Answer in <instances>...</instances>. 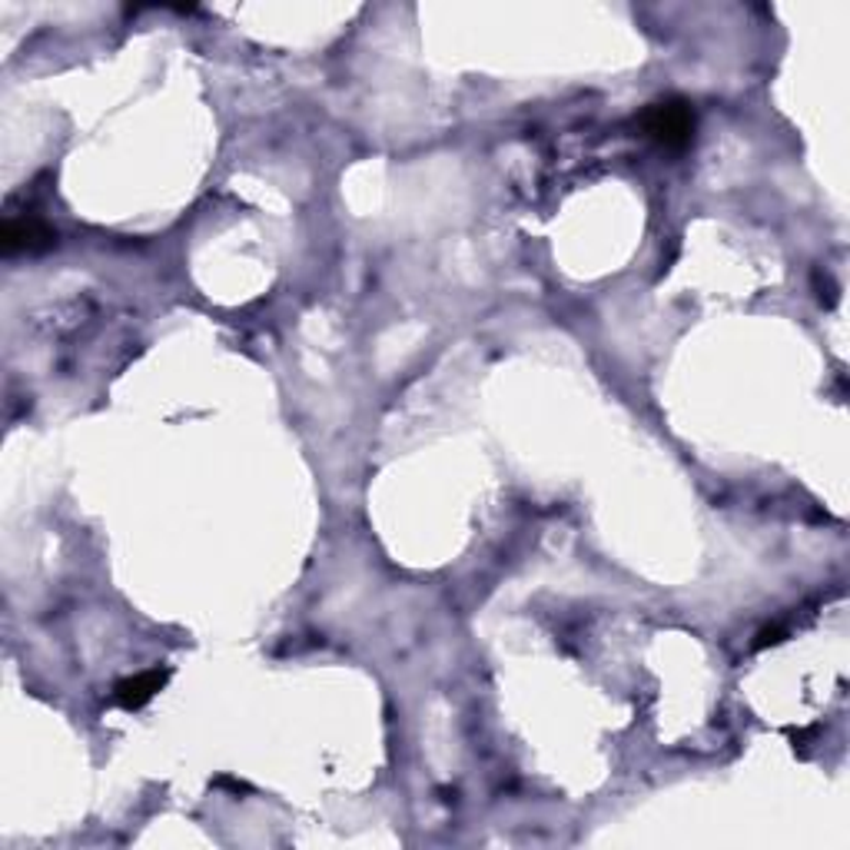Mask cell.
Masks as SVG:
<instances>
[{
	"label": "cell",
	"mask_w": 850,
	"mask_h": 850,
	"mask_svg": "<svg viewBox=\"0 0 850 850\" xmlns=\"http://www.w3.org/2000/svg\"><path fill=\"white\" fill-rule=\"evenodd\" d=\"M638 131L665 150H681L694 137V110L688 100L678 97L648 103L638 116Z\"/></svg>",
	"instance_id": "1"
},
{
	"label": "cell",
	"mask_w": 850,
	"mask_h": 850,
	"mask_svg": "<svg viewBox=\"0 0 850 850\" xmlns=\"http://www.w3.org/2000/svg\"><path fill=\"white\" fill-rule=\"evenodd\" d=\"M167 678H170V668H150V671L134 675V678H124V681L113 688V701H116L120 707H127V711H137V707H144L157 691H163Z\"/></svg>",
	"instance_id": "2"
},
{
	"label": "cell",
	"mask_w": 850,
	"mask_h": 850,
	"mask_svg": "<svg viewBox=\"0 0 850 850\" xmlns=\"http://www.w3.org/2000/svg\"><path fill=\"white\" fill-rule=\"evenodd\" d=\"M57 239V233L50 226H44L41 219H8L4 226V250L18 253V250H47Z\"/></svg>",
	"instance_id": "3"
}]
</instances>
